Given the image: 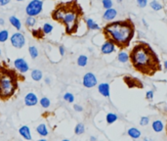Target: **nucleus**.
Listing matches in <instances>:
<instances>
[{
  "mask_svg": "<svg viewBox=\"0 0 167 141\" xmlns=\"http://www.w3.org/2000/svg\"><path fill=\"white\" fill-rule=\"evenodd\" d=\"M132 66L142 75L152 76L161 70V65L157 55L146 42H138L129 54Z\"/></svg>",
  "mask_w": 167,
  "mask_h": 141,
  "instance_id": "1",
  "label": "nucleus"
},
{
  "mask_svg": "<svg viewBox=\"0 0 167 141\" xmlns=\"http://www.w3.org/2000/svg\"><path fill=\"white\" fill-rule=\"evenodd\" d=\"M82 16L83 11L76 0L62 2L52 12V19L64 25L66 33L69 35L77 31Z\"/></svg>",
  "mask_w": 167,
  "mask_h": 141,
  "instance_id": "2",
  "label": "nucleus"
},
{
  "mask_svg": "<svg viewBox=\"0 0 167 141\" xmlns=\"http://www.w3.org/2000/svg\"><path fill=\"white\" fill-rule=\"evenodd\" d=\"M103 34L105 39L110 41L114 46L124 49L129 46L134 37V23L130 19L108 23L103 28Z\"/></svg>",
  "mask_w": 167,
  "mask_h": 141,
  "instance_id": "3",
  "label": "nucleus"
},
{
  "mask_svg": "<svg viewBox=\"0 0 167 141\" xmlns=\"http://www.w3.org/2000/svg\"><path fill=\"white\" fill-rule=\"evenodd\" d=\"M20 79L25 80V78L20 76L5 63L0 64V100L8 101L16 94Z\"/></svg>",
  "mask_w": 167,
  "mask_h": 141,
  "instance_id": "4",
  "label": "nucleus"
},
{
  "mask_svg": "<svg viewBox=\"0 0 167 141\" xmlns=\"http://www.w3.org/2000/svg\"><path fill=\"white\" fill-rule=\"evenodd\" d=\"M43 8V2L41 0H31L25 8L26 14L29 17H34L40 14Z\"/></svg>",
  "mask_w": 167,
  "mask_h": 141,
  "instance_id": "5",
  "label": "nucleus"
},
{
  "mask_svg": "<svg viewBox=\"0 0 167 141\" xmlns=\"http://www.w3.org/2000/svg\"><path fill=\"white\" fill-rule=\"evenodd\" d=\"M11 40V44L16 48L20 49L23 47V45L25 44V38L23 36V34H22L21 32H16L11 36L10 38Z\"/></svg>",
  "mask_w": 167,
  "mask_h": 141,
  "instance_id": "6",
  "label": "nucleus"
},
{
  "mask_svg": "<svg viewBox=\"0 0 167 141\" xmlns=\"http://www.w3.org/2000/svg\"><path fill=\"white\" fill-rule=\"evenodd\" d=\"M97 82H98V80H97L96 75L92 73H85L83 76V79H82V84L86 88H92L94 86H96Z\"/></svg>",
  "mask_w": 167,
  "mask_h": 141,
  "instance_id": "7",
  "label": "nucleus"
},
{
  "mask_svg": "<svg viewBox=\"0 0 167 141\" xmlns=\"http://www.w3.org/2000/svg\"><path fill=\"white\" fill-rule=\"evenodd\" d=\"M123 80H124L125 84L127 85L129 88H134V87H139V88H143V83L142 81H140L139 79L134 78V76L131 75H125L123 78Z\"/></svg>",
  "mask_w": 167,
  "mask_h": 141,
  "instance_id": "8",
  "label": "nucleus"
},
{
  "mask_svg": "<svg viewBox=\"0 0 167 141\" xmlns=\"http://www.w3.org/2000/svg\"><path fill=\"white\" fill-rule=\"evenodd\" d=\"M14 65H15V68H16L20 73H26L29 70L28 64L26 63V61L23 58L16 59L14 62Z\"/></svg>",
  "mask_w": 167,
  "mask_h": 141,
  "instance_id": "9",
  "label": "nucleus"
},
{
  "mask_svg": "<svg viewBox=\"0 0 167 141\" xmlns=\"http://www.w3.org/2000/svg\"><path fill=\"white\" fill-rule=\"evenodd\" d=\"M38 103V98L34 93L29 92L25 96V105L28 107H32Z\"/></svg>",
  "mask_w": 167,
  "mask_h": 141,
  "instance_id": "10",
  "label": "nucleus"
},
{
  "mask_svg": "<svg viewBox=\"0 0 167 141\" xmlns=\"http://www.w3.org/2000/svg\"><path fill=\"white\" fill-rule=\"evenodd\" d=\"M114 44H113L110 42V41H108L105 40V42L103 44L102 47H101V52L103 53V54H110V53H113L114 51Z\"/></svg>",
  "mask_w": 167,
  "mask_h": 141,
  "instance_id": "11",
  "label": "nucleus"
},
{
  "mask_svg": "<svg viewBox=\"0 0 167 141\" xmlns=\"http://www.w3.org/2000/svg\"><path fill=\"white\" fill-rule=\"evenodd\" d=\"M19 133L20 135L22 136L23 139L25 140H31V133H30V129H29V127L28 125H23L21 126V127L19 128Z\"/></svg>",
  "mask_w": 167,
  "mask_h": 141,
  "instance_id": "12",
  "label": "nucleus"
},
{
  "mask_svg": "<svg viewBox=\"0 0 167 141\" xmlns=\"http://www.w3.org/2000/svg\"><path fill=\"white\" fill-rule=\"evenodd\" d=\"M98 90L100 94H102L104 97H110V84L103 82L98 85Z\"/></svg>",
  "mask_w": 167,
  "mask_h": 141,
  "instance_id": "13",
  "label": "nucleus"
},
{
  "mask_svg": "<svg viewBox=\"0 0 167 141\" xmlns=\"http://www.w3.org/2000/svg\"><path fill=\"white\" fill-rule=\"evenodd\" d=\"M117 14V12L115 9H108V10H105V12L104 13V16H103V19L105 20V21H111L113 20L114 18H115Z\"/></svg>",
  "mask_w": 167,
  "mask_h": 141,
  "instance_id": "14",
  "label": "nucleus"
},
{
  "mask_svg": "<svg viewBox=\"0 0 167 141\" xmlns=\"http://www.w3.org/2000/svg\"><path fill=\"white\" fill-rule=\"evenodd\" d=\"M36 131H37V133L39 134L40 136H42V137H46L47 135L49 134L48 128H47L46 125H44V123H41V125H37Z\"/></svg>",
  "mask_w": 167,
  "mask_h": 141,
  "instance_id": "15",
  "label": "nucleus"
},
{
  "mask_svg": "<svg viewBox=\"0 0 167 141\" xmlns=\"http://www.w3.org/2000/svg\"><path fill=\"white\" fill-rule=\"evenodd\" d=\"M127 134H128L131 138H133V139H138V138L141 137V134H142V133H141V131H140L138 128H136V127H131V128L128 129Z\"/></svg>",
  "mask_w": 167,
  "mask_h": 141,
  "instance_id": "16",
  "label": "nucleus"
},
{
  "mask_svg": "<svg viewBox=\"0 0 167 141\" xmlns=\"http://www.w3.org/2000/svg\"><path fill=\"white\" fill-rule=\"evenodd\" d=\"M43 78V73L40 70L34 69L32 70L31 72V78L33 79L34 81H40Z\"/></svg>",
  "mask_w": 167,
  "mask_h": 141,
  "instance_id": "17",
  "label": "nucleus"
},
{
  "mask_svg": "<svg viewBox=\"0 0 167 141\" xmlns=\"http://www.w3.org/2000/svg\"><path fill=\"white\" fill-rule=\"evenodd\" d=\"M9 21H10V24L14 26L15 28L18 29V31H20L21 28H22V24H21V21L18 19L17 17L11 16L10 19H9Z\"/></svg>",
  "mask_w": 167,
  "mask_h": 141,
  "instance_id": "18",
  "label": "nucleus"
},
{
  "mask_svg": "<svg viewBox=\"0 0 167 141\" xmlns=\"http://www.w3.org/2000/svg\"><path fill=\"white\" fill-rule=\"evenodd\" d=\"M163 128H164V125H163V123H162L161 120H154V122H152V129H154L155 132L162 131Z\"/></svg>",
  "mask_w": 167,
  "mask_h": 141,
  "instance_id": "19",
  "label": "nucleus"
},
{
  "mask_svg": "<svg viewBox=\"0 0 167 141\" xmlns=\"http://www.w3.org/2000/svg\"><path fill=\"white\" fill-rule=\"evenodd\" d=\"M86 25L89 29H92V31H98L100 29V26L98 24H96L92 19H87L86 20Z\"/></svg>",
  "mask_w": 167,
  "mask_h": 141,
  "instance_id": "20",
  "label": "nucleus"
},
{
  "mask_svg": "<svg viewBox=\"0 0 167 141\" xmlns=\"http://www.w3.org/2000/svg\"><path fill=\"white\" fill-rule=\"evenodd\" d=\"M117 119H118V117H117L116 114H113V113H108L107 115V117H105V120H107V122L108 125H111V123L115 122Z\"/></svg>",
  "mask_w": 167,
  "mask_h": 141,
  "instance_id": "21",
  "label": "nucleus"
},
{
  "mask_svg": "<svg viewBox=\"0 0 167 141\" xmlns=\"http://www.w3.org/2000/svg\"><path fill=\"white\" fill-rule=\"evenodd\" d=\"M84 131H85V125H84L82 122H79V123H77V125H75V127H74V133H75L76 135H81V134H83Z\"/></svg>",
  "mask_w": 167,
  "mask_h": 141,
  "instance_id": "22",
  "label": "nucleus"
},
{
  "mask_svg": "<svg viewBox=\"0 0 167 141\" xmlns=\"http://www.w3.org/2000/svg\"><path fill=\"white\" fill-rule=\"evenodd\" d=\"M88 63V57L85 55H80L77 58V65L79 67H85Z\"/></svg>",
  "mask_w": 167,
  "mask_h": 141,
  "instance_id": "23",
  "label": "nucleus"
},
{
  "mask_svg": "<svg viewBox=\"0 0 167 141\" xmlns=\"http://www.w3.org/2000/svg\"><path fill=\"white\" fill-rule=\"evenodd\" d=\"M39 103L41 107L44 109H48L50 107V105H51V101H50V99L47 98V97H42V98L39 100Z\"/></svg>",
  "mask_w": 167,
  "mask_h": 141,
  "instance_id": "24",
  "label": "nucleus"
},
{
  "mask_svg": "<svg viewBox=\"0 0 167 141\" xmlns=\"http://www.w3.org/2000/svg\"><path fill=\"white\" fill-rule=\"evenodd\" d=\"M9 38V31L7 29H3V31H0V42L3 43L5 41H7Z\"/></svg>",
  "mask_w": 167,
  "mask_h": 141,
  "instance_id": "25",
  "label": "nucleus"
},
{
  "mask_svg": "<svg viewBox=\"0 0 167 141\" xmlns=\"http://www.w3.org/2000/svg\"><path fill=\"white\" fill-rule=\"evenodd\" d=\"M28 53L32 59H36L38 57V50L35 46H29L28 47Z\"/></svg>",
  "mask_w": 167,
  "mask_h": 141,
  "instance_id": "26",
  "label": "nucleus"
},
{
  "mask_svg": "<svg viewBox=\"0 0 167 141\" xmlns=\"http://www.w3.org/2000/svg\"><path fill=\"white\" fill-rule=\"evenodd\" d=\"M117 59H118L119 62L121 63H126L129 60V55L126 52H120L118 56H117Z\"/></svg>",
  "mask_w": 167,
  "mask_h": 141,
  "instance_id": "27",
  "label": "nucleus"
},
{
  "mask_svg": "<svg viewBox=\"0 0 167 141\" xmlns=\"http://www.w3.org/2000/svg\"><path fill=\"white\" fill-rule=\"evenodd\" d=\"M53 31V26L50 25V24H45L42 28V31L44 34H49L51 33V31Z\"/></svg>",
  "mask_w": 167,
  "mask_h": 141,
  "instance_id": "28",
  "label": "nucleus"
},
{
  "mask_svg": "<svg viewBox=\"0 0 167 141\" xmlns=\"http://www.w3.org/2000/svg\"><path fill=\"white\" fill-rule=\"evenodd\" d=\"M64 100L69 103H72L74 101V96H73V94H71V93L67 92V93H64Z\"/></svg>",
  "mask_w": 167,
  "mask_h": 141,
  "instance_id": "29",
  "label": "nucleus"
},
{
  "mask_svg": "<svg viewBox=\"0 0 167 141\" xmlns=\"http://www.w3.org/2000/svg\"><path fill=\"white\" fill-rule=\"evenodd\" d=\"M32 35H33L34 37L36 38H42L43 37V31H42V28H39V29H34V31H32Z\"/></svg>",
  "mask_w": 167,
  "mask_h": 141,
  "instance_id": "30",
  "label": "nucleus"
},
{
  "mask_svg": "<svg viewBox=\"0 0 167 141\" xmlns=\"http://www.w3.org/2000/svg\"><path fill=\"white\" fill-rule=\"evenodd\" d=\"M35 23H36V20L34 17H28V19L25 20V25L28 26H33Z\"/></svg>",
  "mask_w": 167,
  "mask_h": 141,
  "instance_id": "31",
  "label": "nucleus"
},
{
  "mask_svg": "<svg viewBox=\"0 0 167 141\" xmlns=\"http://www.w3.org/2000/svg\"><path fill=\"white\" fill-rule=\"evenodd\" d=\"M151 7L152 9H154V11H158V10H160V9L162 8V6H161L157 1H155V0H154V1H151Z\"/></svg>",
  "mask_w": 167,
  "mask_h": 141,
  "instance_id": "32",
  "label": "nucleus"
},
{
  "mask_svg": "<svg viewBox=\"0 0 167 141\" xmlns=\"http://www.w3.org/2000/svg\"><path fill=\"white\" fill-rule=\"evenodd\" d=\"M103 6H104V8H105L108 10V9H110L111 6H113V1L111 0H103Z\"/></svg>",
  "mask_w": 167,
  "mask_h": 141,
  "instance_id": "33",
  "label": "nucleus"
},
{
  "mask_svg": "<svg viewBox=\"0 0 167 141\" xmlns=\"http://www.w3.org/2000/svg\"><path fill=\"white\" fill-rule=\"evenodd\" d=\"M149 122V119L148 117H142L140 120V125H148V123Z\"/></svg>",
  "mask_w": 167,
  "mask_h": 141,
  "instance_id": "34",
  "label": "nucleus"
},
{
  "mask_svg": "<svg viewBox=\"0 0 167 141\" xmlns=\"http://www.w3.org/2000/svg\"><path fill=\"white\" fill-rule=\"evenodd\" d=\"M146 100H152V99H154V91H152V90L146 91Z\"/></svg>",
  "mask_w": 167,
  "mask_h": 141,
  "instance_id": "35",
  "label": "nucleus"
},
{
  "mask_svg": "<svg viewBox=\"0 0 167 141\" xmlns=\"http://www.w3.org/2000/svg\"><path fill=\"white\" fill-rule=\"evenodd\" d=\"M137 3L141 8H144L146 5V0H137Z\"/></svg>",
  "mask_w": 167,
  "mask_h": 141,
  "instance_id": "36",
  "label": "nucleus"
},
{
  "mask_svg": "<svg viewBox=\"0 0 167 141\" xmlns=\"http://www.w3.org/2000/svg\"><path fill=\"white\" fill-rule=\"evenodd\" d=\"M73 109H74V111H76V112H82V111H83V107H82L81 105H78V104L73 105Z\"/></svg>",
  "mask_w": 167,
  "mask_h": 141,
  "instance_id": "37",
  "label": "nucleus"
},
{
  "mask_svg": "<svg viewBox=\"0 0 167 141\" xmlns=\"http://www.w3.org/2000/svg\"><path fill=\"white\" fill-rule=\"evenodd\" d=\"M59 51H60V55L61 56H64V53H66V50H64V47L63 45H60L59 46Z\"/></svg>",
  "mask_w": 167,
  "mask_h": 141,
  "instance_id": "38",
  "label": "nucleus"
},
{
  "mask_svg": "<svg viewBox=\"0 0 167 141\" xmlns=\"http://www.w3.org/2000/svg\"><path fill=\"white\" fill-rule=\"evenodd\" d=\"M10 2V0H0V6H5Z\"/></svg>",
  "mask_w": 167,
  "mask_h": 141,
  "instance_id": "39",
  "label": "nucleus"
},
{
  "mask_svg": "<svg viewBox=\"0 0 167 141\" xmlns=\"http://www.w3.org/2000/svg\"><path fill=\"white\" fill-rule=\"evenodd\" d=\"M97 140V138L95 136H91L90 137V141H96Z\"/></svg>",
  "mask_w": 167,
  "mask_h": 141,
  "instance_id": "40",
  "label": "nucleus"
},
{
  "mask_svg": "<svg viewBox=\"0 0 167 141\" xmlns=\"http://www.w3.org/2000/svg\"><path fill=\"white\" fill-rule=\"evenodd\" d=\"M4 20H3L2 19V18H0V25H1V26H3V25H4Z\"/></svg>",
  "mask_w": 167,
  "mask_h": 141,
  "instance_id": "41",
  "label": "nucleus"
},
{
  "mask_svg": "<svg viewBox=\"0 0 167 141\" xmlns=\"http://www.w3.org/2000/svg\"><path fill=\"white\" fill-rule=\"evenodd\" d=\"M164 70H167V61L164 62Z\"/></svg>",
  "mask_w": 167,
  "mask_h": 141,
  "instance_id": "42",
  "label": "nucleus"
},
{
  "mask_svg": "<svg viewBox=\"0 0 167 141\" xmlns=\"http://www.w3.org/2000/svg\"><path fill=\"white\" fill-rule=\"evenodd\" d=\"M45 82H46V83H48V84H49L51 81H50V79H49V78H45Z\"/></svg>",
  "mask_w": 167,
  "mask_h": 141,
  "instance_id": "43",
  "label": "nucleus"
},
{
  "mask_svg": "<svg viewBox=\"0 0 167 141\" xmlns=\"http://www.w3.org/2000/svg\"><path fill=\"white\" fill-rule=\"evenodd\" d=\"M144 141H152V140L149 139V138H145V139H144Z\"/></svg>",
  "mask_w": 167,
  "mask_h": 141,
  "instance_id": "44",
  "label": "nucleus"
},
{
  "mask_svg": "<svg viewBox=\"0 0 167 141\" xmlns=\"http://www.w3.org/2000/svg\"><path fill=\"white\" fill-rule=\"evenodd\" d=\"M38 141H47V140H46V139H39Z\"/></svg>",
  "mask_w": 167,
  "mask_h": 141,
  "instance_id": "45",
  "label": "nucleus"
},
{
  "mask_svg": "<svg viewBox=\"0 0 167 141\" xmlns=\"http://www.w3.org/2000/svg\"><path fill=\"white\" fill-rule=\"evenodd\" d=\"M61 141H70V140H69V139H63V140H61Z\"/></svg>",
  "mask_w": 167,
  "mask_h": 141,
  "instance_id": "46",
  "label": "nucleus"
},
{
  "mask_svg": "<svg viewBox=\"0 0 167 141\" xmlns=\"http://www.w3.org/2000/svg\"><path fill=\"white\" fill-rule=\"evenodd\" d=\"M122 1V0H117V2H121Z\"/></svg>",
  "mask_w": 167,
  "mask_h": 141,
  "instance_id": "47",
  "label": "nucleus"
},
{
  "mask_svg": "<svg viewBox=\"0 0 167 141\" xmlns=\"http://www.w3.org/2000/svg\"><path fill=\"white\" fill-rule=\"evenodd\" d=\"M17 1H23V0H17Z\"/></svg>",
  "mask_w": 167,
  "mask_h": 141,
  "instance_id": "48",
  "label": "nucleus"
},
{
  "mask_svg": "<svg viewBox=\"0 0 167 141\" xmlns=\"http://www.w3.org/2000/svg\"><path fill=\"white\" fill-rule=\"evenodd\" d=\"M0 55H1V50H0Z\"/></svg>",
  "mask_w": 167,
  "mask_h": 141,
  "instance_id": "49",
  "label": "nucleus"
}]
</instances>
